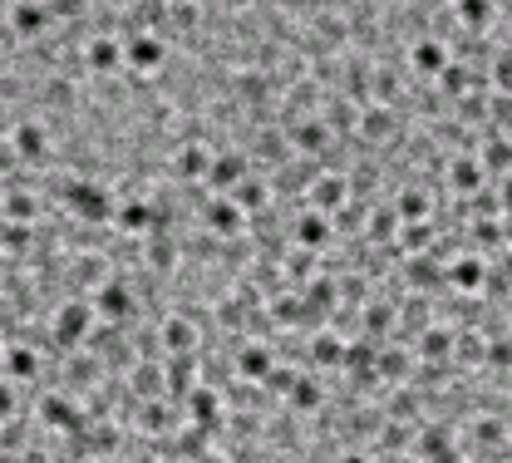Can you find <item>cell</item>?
Here are the masks:
<instances>
[{"label": "cell", "mask_w": 512, "mask_h": 463, "mask_svg": "<svg viewBox=\"0 0 512 463\" xmlns=\"http://www.w3.org/2000/svg\"><path fill=\"white\" fill-rule=\"evenodd\" d=\"M508 15H512V0H508Z\"/></svg>", "instance_id": "obj_22"}, {"label": "cell", "mask_w": 512, "mask_h": 463, "mask_svg": "<svg viewBox=\"0 0 512 463\" xmlns=\"http://www.w3.org/2000/svg\"><path fill=\"white\" fill-rule=\"evenodd\" d=\"M453 10H458V20H463L468 30H483V25L493 20V5H488V0H453Z\"/></svg>", "instance_id": "obj_9"}, {"label": "cell", "mask_w": 512, "mask_h": 463, "mask_svg": "<svg viewBox=\"0 0 512 463\" xmlns=\"http://www.w3.org/2000/svg\"><path fill=\"white\" fill-rule=\"evenodd\" d=\"M503 202H508V207H512V178H508V188H503Z\"/></svg>", "instance_id": "obj_21"}, {"label": "cell", "mask_w": 512, "mask_h": 463, "mask_svg": "<svg viewBox=\"0 0 512 463\" xmlns=\"http://www.w3.org/2000/svg\"><path fill=\"white\" fill-rule=\"evenodd\" d=\"M69 202H74L79 212H89V217H99V212H104V188H84V183H79V188L69 193Z\"/></svg>", "instance_id": "obj_11"}, {"label": "cell", "mask_w": 512, "mask_h": 463, "mask_svg": "<svg viewBox=\"0 0 512 463\" xmlns=\"http://www.w3.org/2000/svg\"><path fill=\"white\" fill-rule=\"evenodd\" d=\"M261 193H266L261 183H237V188H232V202H237V207H261Z\"/></svg>", "instance_id": "obj_16"}, {"label": "cell", "mask_w": 512, "mask_h": 463, "mask_svg": "<svg viewBox=\"0 0 512 463\" xmlns=\"http://www.w3.org/2000/svg\"><path fill=\"white\" fill-rule=\"evenodd\" d=\"M109 5H114V10H133L138 0H109Z\"/></svg>", "instance_id": "obj_19"}, {"label": "cell", "mask_w": 512, "mask_h": 463, "mask_svg": "<svg viewBox=\"0 0 512 463\" xmlns=\"http://www.w3.org/2000/svg\"><path fill=\"white\" fill-rule=\"evenodd\" d=\"M503 124H508V138H512V104H503Z\"/></svg>", "instance_id": "obj_20"}, {"label": "cell", "mask_w": 512, "mask_h": 463, "mask_svg": "<svg viewBox=\"0 0 512 463\" xmlns=\"http://www.w3.org/2000/svg\"><path fill=\"white\" fill-rule=\"evenodd\" d=\"M483 168H498V173H508V168H512V138H503V143H493V148H488Z\"/></svg>", "instance_id": "obj_13"}, {"label": "cell", "mask_w": 512, "mask_h": 463, "mask_svg": "<svg viewBox=\"0 0 512 463\" xmlns=\"http://www.w3.org/2000/svg\"><path fill=\"white\" fill-rule=\"evenodd\" d=\"M212 183H217V188H237V183H247V158H237V153L212 158Z\"/></svg>", "instance_id": "obj_7"}, {"label": "cell", "mask_w": 512, "mask_h": 463, "mask_svg": "<svg viewBox=\"0 0 512 463\" xmlns=\"http://www.w3.org/2000/svg\"><path fill=\"white\" fill-rule=\"evenodd\" d=\"M291 143H296L301 153H311V148H320V143H325V119H301V124L291 129Z\"/></svg>", "instance_id": "obj_10"}, {"label": "cell", "mask_w": 512, "mask_h": 463, "mask_svg": "<svg viewBox=\"0 0 512 463\" xmlns=\"http://www.w3.org/2000/svg\"><path fill=\"white\" fill-rule=\"evenodd\" d=\"M389 133H394V119H389V109H370V114H365V138L384 143Z\"/></svg>", "instance_id": "obj_12"}, {"label": "cell", "mask_w": 512, "mask_h": 463, "mask_svg": "<svg viewBox=\"0 0 512 463\" xmlns=\"http://www.w3.org/2000/svg\"><path fill=\"white\" fill-rule=\"evenodd\" d=\"M163 60H168L163 35H128L124 40V65L133 69V74H153Z\"/></svg>", "instance_id": "obj_1"}, {"label": "cell", "mask_w": 512, "mask_h": 463, "mask_svg": "<svg viewBox=\"0 0 512 463\" xmlns=\"http://www.w3.org/2000/svg\"><path fill=\"white\" fill-rule=\"evenodd\" d=\"M311 202H316V212H335L340 202H345V178L340 173H325L311 183Z\"/></svg>", "instance_id": "obj_6"}, {"label": "cell", "mask_w": 512, "mask_h": 463, "mask_svg": "<svg viewBox=\"0 0 512 463\" xmlns=\"http://www.w3.org/2000/svg\"><path fill=\"white\" fill-rule=\"evenodd\" d=\"M409 65L419 69V74H444V65H448L444 40H434V35L414 40V50H409Z\"/></svg>", "instance_id": "obj_4"}, {"label": "cell", "mask_w": 512, "mask_h": 463, "mask_svg": "<svg viewBox=\"0 0 512 463\" xmlns=\"http://www.w3.org/2000/svg\"><path fill=\"white\" fill-rule=\"evenodd\" d=\"M84 60H89L94 74H114L119 60H124V45H119L114 35H94V40H89V50H84Z\"/></svg>", "instance_id": "obj_3"}, {"label": "cell", "mask_w": 512, "mask_h": 463, "mask_svg": "<svg viewBox=\"0 0 512 463\" xmlns=\"http://www.w3.org/2000/svg\"><path fill=\"white\" fill-rule=\"evenodd\" d=\"M444 89H448V94H463V89H478V84L468 79V69H463V65H448L444 69Z\"/></svg>", "instance_id": "obj_15"}, {"label": "cell", "mask_w": 512, "mask_h": 463, "mask_svg": "<svg viewBox=\"0 0 512 463\" xmlns=\"http://www.w3.org/2000/svg\"><path fill=\"white\" fill-rule=\"evenodd\" d=\"M370 84H375V94H380L384 104L399 94V79H394V69H375V79H370Z\"/></svg>", "instance_id": "obj_17"}, {"label": "cell", "mask_w": 512, "mask_h": 463, "mask_svg": "<svg viewBox=\"0 0 512 463\" xmlns=\"http://www.w3.org/2000/svg\"><path fill=\"white\" fill-rule=\"evenodd\" d=\"M50 10H55L60 20H79V15H84V0H50Z\"/></svg>", "instance_id": "obj_18"}, {"label": "cell", "mask_w": 512, "mask_h": 463, "mask_svg": "<svg viewBox=\"0 0 512 463\" xmlns=\"http://www.w3.org/2000/svg\"><path fill=\"white\" fill-rule=\"evenodd\" d=\"M173 168H178V178H212V153L207 148H197V143H188V148H178V158H173Z\"/></svg>", "instance_id": "obj_5"}, {"label": "cell", "mask_w": 512, "mask_h": 463, "mask_svg": "<svg viewBox=\"0 0 512 463\" xmlns=\"http://www.w3.org/2000/svg\"><path fill=\"white\" fill-rule=\"evenodd\" d=\"M325 237H330V222H325V217H306V222H301V242H311V247H316V242H325Z\"/></svg>", "instance_id": "obj_14"}, {"label": "cell", "mask_w": 512, "mask_h": 463, "mask_svg": "<svg viewBox=\"0 0 512 463\" xmlns=\"http://www.w3.org/2000/svg\"><path fill=\"white\" fill-rule=\"evenodd\" d=\"M10 148H15V153H25V158H35V153H45V133L35 129V124H15Z\"/></svg>", "instance_id": "obj_8"}, {"label": "cell", "mask_w": 512, "mask_h": 463, "mask_svg": "<svg viewBox=\"0 0 512 463\" xmlns=\"http://www.w3.org/2000/svg\"><path fill=\"white\" fill-rule=\"evenodd\" d=\"M55 20L50 0H10V35H40Z\"/></svg>", "instance_id": "obj_2"}]
</instances>
